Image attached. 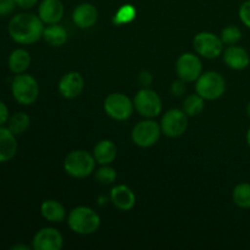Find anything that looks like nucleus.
Returning a JSON list of instances; mask_svg holds the SVG:
<instances>
[{
  "instance_id": "nucleus-1",
  "label": "nucleus",
  "mask_w": 250,
  "mask_h": 250,
  "mask_svg": "<svg viewBox=\"0 0 250 250\" xmlns=\"http://www.w3.org/2000/svg\"><path fill=\"white\" fill-rule=\"evenodd\" d=\"M44 28V22L38 15L21 12L10 20L7 31L12 41L22 45H29L43 38Z\"/></svg>"
},
{
  "instance_id": "nucleus-2",
  "label": "nucleus",
  "mask_w": 250,
  "mask_h": 250,
  "mask_svg": "<svg viewBox=\"0 0 250 250\" xmlns=\"http://www.w3.org/2000/svg\"><path fill=\"white\" fill-rule=\"evenodd\" d=\"M67 224L75 233L88 236L98 231L100 226V216L92 208L77 207L68 214Z\"/></svg>"
},
{
  "instance_id": "nucleus-3",
  "label": "nucleus",
  "mask_w": 250,
  "mask_h": 250,
  "mask_svg": "<svg viewBox=\"0 0 250 250\" xmlns=\"http://www.w3.org/2000/svg\"><path fill=\"white\" fill-rule=\"evenodd\" d=\"M95 161L93 154L85 150H73L65 158L63 168L66 173L75 178L89 177L95 172Z\"/></svg>"
},
{
  "instance_id": "nucleus-4",
  "label": "nucleus",
  "mask_w": 250,
  "mask_h": 250,
  "mask_svg": "<svg viewBox=\"0 0 250 250\" xmlns=\"http://www.w3.org/2000/svg\"><path fill=\"white\" fill-rule=\"evenodd\" d=\"M11 93L19 104L32 105L38 99L39 84L32 75L19 73L11 82Z\"/></svg>"
},
{
  "instance_id": "nucleus-5",
  "label": "nucleus",
  "mask_w": 250,
  "mask_h": 250,
  "mask_svg": "<svg viewBox=\"0 0 250 250\" xmlns=\"http://www.w3.org/2000/svg\"><path fill=\"white\" fill-rule=\"evenodd\" d=\"M195 92L205 100H216L225 94L226 81L216 71H208L195 81Z\"/></svg>"
},
{
  "instance_id": "nucleus-6",
  "label": "nucleus",
  "mask_w": 250,
  "mask_h": 250,
  "mask_svg": "<svg viewBox=\"0 0 250 250\" xmlns=\"http://www.w3.org/2000/svg\"><path fill=\"white\" fill-rule=\"evenodd\" d=\"M134 109L141 116L146 119H154L159 116L163 110V102L158 93L151 88H142L137 92L133 99Z\"/></svg>"
},
{
  "instance_id": "nucleus-7",
  "label": "nucleus",
  "mask_w": 250,
  "mask_h": 250,
  "mask_svg": "<svg viewBox=\"0 0 250 250\" xmlns=\"http://www.w3.org/2000/svg\"><path fill=\"white\" fill-rule=\"evenodd\" d=\"M161 133H163V131H161L160 124H158V122L151 119H146L143 121L138 122L133 127L131 138L132 142L137 146L150 148V146H155L156 142L160 138Z\"/></svg>"
},
{
  "instance_id": "nucleus-8",
  "label": "nucleus",
  "mask_w": 250,
  "mask_h": 250,
  "mask_svg": "<svg viewBox=\"0 0 250 250\" xmlns=\"http://www.w3.org/2000/svg\"><path fill=\"white\" fill-rule=\"evenodd\" d=\"M104 110L115 121H126L133 114L134 104L126 94L111 93L105 98Z\"/></svg>"
},
{
  "instance_id": "nucleus-9",
  "label": "nucleus",
  "mask_w": 250,
  "mask_h": 250,
  "mask_svg": "<svg viewBox=\"0 0 250 250\" xmlns=\"http://www.w3.org/2000/svg\"><path fill=\"white\" fill-rule=\"evenodd\" d=\"M193 46L197 54L205 59H216L224 53V42L211 32H200L193 39Z\"/></svg>"
},
{
  "instance_id": "nucleus-10",
  "label": "nucleus",
  "mask_w": 250,
  "mask_h": 250,
  "mask_svg": "<svg viewBox=\"0 0 250 250\" xmlns=\"http://www.w3.org/2000/svg\"><path fill=\"white\" fill-rule=\"evenodd\" d=\"M188 115L182 109H170L161 119V131L170 138L181 137L188 127Z\"/></svg>"
},
{
  "instance_id": "nucleus-11",
  "label": "nucleus",
  "mask_w": 250,
  "mask_h": 250,
  "mask_svg": "<svg viewBox=\"0 0 250 250\" xmlns=\"http://www.w3.org/2000/svg\"><path fill=\"white\" fill-rule=\"evenodd\" d=\"M176 73L183 82H195L203 73L202 60L193 53L182 54L176 61Z\"/></svg>"
},
{
  "instance_id": "nucleus-12",
  "label": "nucleus",
  "mask_w": 250,
  "mask_h": 250,
  "mask_svg": "<svg viewBox=\"0 0 250 250\" xmlns=\"http://www.w3.org/2000/svg\"><path fill=\"white\" fill-rule=\"evenodd\" d=\"M63 246L62 234L54 227H43L33 237L34 250H60Z\"/></svg>"
},
{
  "instance_id": "nucleus-13",
  "label": "nucleus",
  "mask_w": 250,
  "mask_h": 250,
  "mask_svg": "<svg viewBox=\"0 0 250 250\" xmlns=\"http://www.w3.org/2000/svg\"><path fill=\"white\" fill-rule=\"evenodd\" d=\"M59 93L66 99H75L84 89V78L77 71L65 73L59 81Z\"/></svg>"
},
{
  "instance_id": "nucleus-14",
  "label": "nucleus",
  "mask_w": 250,
  "mask_h": 250,
  "mask_svg": "<svg viewBox=\"0 0 250 250\" xmlns=\"http://www.w3.org/2000/svg\"><path fill=\"white\" fill-rule=\"evenodd\" d=\"M98 17H99V14H98L97 7L90 2H82L77 5L72 12L73 22L81 29L92 28L97 23Z\"/></svg>"
},
{
  "instance_id": "nucleus-15",
  "label": "nucleus",
  "mask_w": 250,
  "mask_h": 250,
  "mask_svg": "<svg viewBox=\"0 0 250 250\" xmlns=\"http://www.w3.org/2000/svg\"><path fill=\"white\" fill-rule=\"evenodd\" d=\"M224 61L229 68L236 71L246 70L250 65L249 53L238 45H229L224 50Z\"/></svg>"
},
{
  "instance_id": "nucleus-16",
  "label": "nucleus",
  "mask_w": 250,
  "mask_h": 250,
  "mask_svg": "<svg viewBox=\"0 0 250 250\" xmlns=\"http://www.w3.org/2000/svg\"><path fill=\"white\" fill-rule=\"evenodd\" d=\"M63 12L65 9L61 0H43L38 7V16L45 24L59 23L62 20Z\"/></svg>"
},
{
  "instance_id": "nucleus-17",
  "label": "nucleus",
  "mask_w": 250,
  "mask_h": 250,
  "mask_svg": "<svg viewBox=\"0 0 250 250\" xmlns=\"http://www.w3.org/2000/svg\"><path fill=\"white\" fill-rule=\"evenodd\" d=\"M110 200L121 211H129L136 205V194L127 186L119 185L110 192Z\"/></svg>"
},
{
  "instance_id": "nucleus-18",
  "label": "nucleus",
  "mask_w": 250,
  "mask_h": 250,
  "mask_svg": "<svg viewBox=\"0 0 250 250\" xmlns=\"http://www.w3.org/2000/svg\"><path fill=\"white\" fill-rule=\"evenodd\" d=\"M16 134L7 127L0 126V163L10 161L17 153Z\"/></svg>"
},
{
  "instance_id": "nucleus-19",
  "label": "nucleus",
  "mask_w": 250,
  "mask_h": 250,
  "mask_svg": "<svg viewBox=\"0 0 250 250\" xmlns=\"http://www.w3.org/2000/svg\"><path fill=\"white\" fill-rule=\"evenodd\" d=\"M93 156L99 165H110L117 156V146L110 139H103L98 142L93 150Z\"/></svg>"
},
{
  "instance_id": "nucleus-20",
  "label": "nucleus",
  "mask_w": 250,
  "mask_h": 250,
  "mask_svg": "<svg viewBox=\"0 0 250 250\" xmlns=\"http://www.w3.org/2000/svg\"><path fill=\"white\" fill-rule=\"evenodd\" d=\"M41 214L46 221L55 224L62 222L66 219V210L63 205L54 199H48L42 203Z\"/></svg>"
},
{
  "instance_id": "nucleus-21",
  "label": "nucleus",
  "mask_w": 250,
  "mask_h": 250,
  "mask_svg": "<svg viewBox=\"0 0 250 250\" xmlns=\"http://www.w3.org/2000/svg\"><path fill=\"white\" fill-rule=\"evenodd\" d=\"M7 65H9L10 71L15 75L19 73H23L28 70L29 65H31V55L26 49H15L9 56L7 60Z\"/></svg>"
},
{
  "instance_id": "nucleus-22",
  "label": "nucleus",
  "mask_w": 250,
  "mask_h": 250,
  "mask_svg": "<svg viewBox=\"0 0 250 250\" xmlns=\"http://www.w3.org/2000/svg\"><path fill=\"white\" fill-rule=\"evenodd\" d=\"M43 39L51 46H62L67 42V31L58 23L49 24L44 28Z\"/></svg>"
},
{
  "instance_id": "nucleus-23",
  "label": "nucleus",
  "mask_w": 250,
  "mask_h": 250,
  "mask_svg": "<svg viewBox=\"0 0 250 250\" xmlns=\"http://www.w3.org/2000/svg\"><path fill=\"white\" fill-rule=\"evenodd\" d=\"M31 126V117L26 112H16L9 117L7 121V128L16 136L24 133Z\"/></svg>"
},
{
  "instance_id": "nucleus-24",
  "label": "nucleus",
  "mask_w": 250,
  "mask_h": 250,
  "mask_svg": "<svg viewBox=\"0 0 250 250\" xmlns=\"http://www.w3.org/2000/svg\"><path fill=\"white\" fill-rule=\"evenodd\" d=\"M205 106V99L200 97L198 93L195 94H189L185 98L182 104V110L188 115V116H198L202 114Z\"/></svg>"
},
{
  "instance_id": "nucleus-25",
  "label": "nucleus",
  "mask_w": 250,
  "mask_h": 250,
  "mask_svg": "<svg viewBox=\"0 0 250 250\" xmlns=\"http://www.w3.org/2000/svg\"><path fill=\"white\" fill-rule=\"evenodd\" d=\"M234 204L241 209H250V183H238L232 192Z\"/></svg>"
},
{
  "instance_id": "nucleus-26",
  "label": "nucleus",
  "mask_w": 250,
  "mask_h": 250,
  "mask_svg": "<svg viewBox=\"0 0 250 250\" xmlns=\"http://www.w3.org/2000/svg\"><path fill=\"white\" fill-rule=\"evenodd\" d=\"M137 10L133 5L131 4H125L120 7L116 11L114 16V23L117 26H121V24L129 23V22L133 21L136 19Z\"/></svg>"
},
{
  "instance_id": "nucleus-27",
  "label": "nucleus",
  "mask_w": 250,
  "mask_h": 250,
  "mask_svg": "<svg viewBox=\"0 0 250 250\" xmlns=\"http://www.w3.org/2000/svg\"><path fill=\"white\" fill-rule=\"evenodd\" d=\"M95 180L102 185H112L117 178V172L114 167L110 165H102L94 173Z\"/></svg>"
},
{
  "instance_id": "nucleus-28",
  "label": "nucleus",
  "mask_w": 250,
  "mask_h": 250,
  "mask_svg": "<svg viewBox=\"0 0 250 250\" xmlns=\"http://www.w3.org/2000/svg\"><path fill=\"white\" fill-rule=\"evenodd\" d=\"M220 38L226 45H234L242 39V31L237 26H227L221 31Z\"/></svg>"
},
{
  "instance_id": "nucleus-29",
  "label": "nucleus",
  "mask_w": 250,
  "mask_h": 250,
  "mask_svg": "<svg viewBox=\"0 0 250 250\" xmlns=\"http://www.w3.org/2000/svg\"><path fill=\"white\" fill-rule=\"evenodd\" d=\"M238 15L242 23H243L244 26L248 27V28H250V0H246V1L241 5V7H239L238 10Z\"/></svg>"
},
{
  "instance_id": "nucleus-30",
  "label": "nucleus",
  "mask_w": 250,
  "mask_h": 250,
  "mask_svg": "<svg viewBox=\"0 0 250 250\" xmlns=\"http://www.w3.org/2000/svg\"><path fill=\"white\" fill-rule=\"evenodd\" d=\"M16 7L15 0H0V16L4 17L11 14Z\"/></svg>"
},
{
  "instance_id": "nucleus-31",
  "label": "nucleus",
  "mask_w": 250,
  "mask_h": 250,
  "mask_svg": "<svg viewBox=\"0 0 250 250\" xmlns=\"http://www.w3.org/2000/svg\"><path fill=\"white\" fill-rule=\"evenodd\" d=\"M171 92H172L173 95H177V97L182 95L186 92V82L178 78V81L171 84Z\"/></svg>"
},
{
  "instance_id": "nucleus-32",
  "label": "nucleus",
  "mask_w": 250,
  "mask_h": 250,
  "mask_svg": "<svg viewBox=\"0 0 250 250\" xmlns=\"http://www.w3.org/2000/svg\"><path fill=\"white\" fill-rule=\"evenodd\" d=\"M138 82L139 84L143 85V88L149 87L153 83V76L149 71H142L138 76Z\"/></svg>"
},
{
  "instance_id": "nucleus-33",
  "label": "nucleus",
  "mask_w": 250,
  "mask_h": 250,
  "mask_svg": "<svg viewBox=\"0 0 250 250\" xmlns=\"http://www.w3.org/2000/svg\"><path fill=\"white\" fill-rule=\"evenodd\" d=\"M9 109H7L6 104L0 100V126H4L9 121Z\"/></svg>"
},
{
  "instance_id": "nucleus-34",
  "label": "nucleus",
  "mask_w": 250,
  "mask_h": 250,
  "mask_svg": "<svg viewBox=\"0 0 250 250\" xmlns=\"http://www.w3.org/2000/svg\"><path fill=\"white\" fill-rule=\"evenodd\" d=\"M15 2H16V6L23 10H29L36 6L38 0H15Z\"/></svg>"
},
{
  "instance_id": "nucleus-35",
  "label": "nucleus",
  "mask_w": 250,
  "mask_h": 250,
  "mask_svg": "<svg viewBox=\"0 0 250 250\" xmlns=\"http://www.w3.org/2000/svg\"><path fill=\"white\" fill-rule=\"evenodd\" d=\"M12 250H17V249H22V250H29V247L27 246H22V244H17V246H14L11 248Z\"/></svg>"
},
{
  "instance_id": "nucleus-36",
  "label": "nucleus",
  "mask_w": 250,
  "mask_h": 250,
  "mask_svg": "<svg viewBox=\"0 0 250 250\" xmlns=\"http://www.w3.org/2000/svg\"><path fill=\"white\" fill-rule=\"evenodd\" d=\"M247 143H248V146H250V127H249V129H248V132H247Z\"/></svg>"
},
{
  "instance_id": "nucleus-37",
  "label": "nucleus",
  "mask_w": 250,
  "mask_h": 250,
  "mask_svg": "<svg viewBox=\"0 0 250 250\" xmlns=\"http://www.w3.org/2000/svg\"><path fill=\"white\" fill-rule=\"evenodd\" d=\"M247 115H248V117L250 119V102L248 103V105H247Z\"/></svg>"
}]
</instances>
